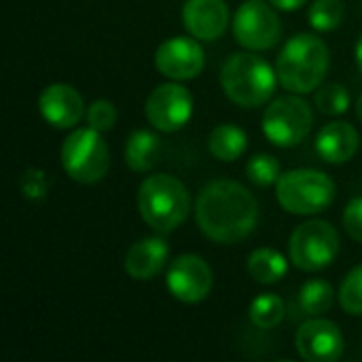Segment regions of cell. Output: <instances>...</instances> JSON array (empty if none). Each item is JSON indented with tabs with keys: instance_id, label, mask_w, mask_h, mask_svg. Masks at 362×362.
<instances>
[{
	"instance_id": "6da1fadb",
	"label": "cell",
	"mask_w": 362,
	"mask_h": 362,
	"mask_svg": "<svg viewBox=\"0 0 362 362\" xmlns=\"http://www.w3.org/2000/svg\"><path fill=\"white\" fill-rule=\"evenodd\" d=\"M195 221L208 240L235 244L255 231L259 204L244 185L235 180H212L197 195Z\"/></svg>"
},
{
	"instance_id": "ac0fdd59",
	"label": "cell",
	"mask_w": 362,
	"mask_h": 362,
	"mask_svg": "<svg viewBox=\"0 0 362 362\" xmlns=\"http://www.w3.org/2000/svg\"><path fill=\"white\" fill-rule=\"evenodd\" d=\"M161 140L148 129H136L125 142V163L134 172H151L159 161Z\"/></svg>"
},
{
	"instance_id": "3957f363",
	"label": "cell",
	"mask_w": 362,
	"mask_h": 362,
	"mask_svg": "<svg viewBox=\"0 0 362 362\" xmlns=\"http://www.w3.org/2000/svg\"><path fill=\"white\" fill-rule=\"evenodd\" d=\"M142 221L157 233L176 231L191 212V195L182 180L170 174H153L138 189Z\"/></svg>"
},
{
	"instance_id": "f1b7e54d",
	"label": "cell",
	"mask_w": 362,
	"mask_h": 362,
	"mask_svg": "<svg viewBox=\"0 0 362 362\" xmlns=\"http://www.w3.org/2000/svg\"><path fill=\"white\" fill-rule=\"evenodd\" d=\"M344 229L356 242H362V197H354L344 210Z\"/></svg>"
},
{
	"instance_id": "9c48e42d",
	"label": "cell",
	"mask_w": 362,
	"mask_h": 362,
	"mask_svg": "<svg viewBox=\"0 0 362 362\" xmlns=\"http://www.w3.org/2000/svg\"><path fill=\"white\" fill-rule=\"evenodd\" d=\"M233 36L250 51L274 49L282 38L276 6L265 0H246L233 15Z\"/></svg>"
},
{
	"instance_id": "83f0119b",
	"label": "cell",
	"mask_w": 362,
	"mask_h": 362,
	"mask_svg": "<svg viewBox=\"0 0 362 362\" xmlns=\"http://www.w3.org/2000/svg\"><path fill=\"white\" fill-rule=\"evenodd\" d=\"M85 117H87L89 127L104 134V132H110L115 127V123L119 119V110L110 100H95V102L89 104Z\"/></svg>"
},
{
	"instance_id": "7c38bea8",
	"label": "cell",
	"mask_w": 362,
	"mask_h": 362,
	"mask_svg": "<svg viewBox=\"0 0 362 362\" xmlns=\"http://www.w3.org/2000/svg\"><path fill=\"white\" fill-rule=\"evenodd\" d=\"M155 66L170 81H193L202 74L206 55L195 36H174L159 45Z\"/></svg>"
},
{
	"instance_id": "8fae6325",
	"label": "cell",
	"mask_w": 362,
	"mask_h": 362,
	"mask_svg": "<svg viewBox=\"0 0 362 362\" xmlns=\"http://www.w3.org/2000/svg\"><path fill=\"white\" fill-rule=\"evenodd\" d=\"M212 269L199 255H180L165 272V286L180 303H199L212 291Z\"/></svg>"
},
{
	"instance_id": "44dd1931",
	"label": "cell",
	"mask_w": 362,
	"mask_h": 362,
	"mask_svg": "<svg viewBox=\"0 0 362 362\" xmlns=\"http://www.w3.org/2000/svg\"><path fill=\"white\" fill-rule=\"evenodd\" d=\"M284 314H286L284 301L278 295H272V293H261L259 297L252 299V303L248 308L250 322L257 329H263V331L276 329L284 320Z\"/></svg>"
},
{
	"instance_id": "d6986e66",
	"label": "cell",
	"mask_w": 362,
	"mask_h": 362,
	"mask_svg": "<svg viewBox=\"0 0 362 362\" xmlns=\"http://www.w3.org/2000/svg\"><path fill=\"white\" fill-rule=\"evenodd\" d=\"M248 148V136L242 127L233 123L216 125L208 136V151L214 159L223 163L238 161Z\"/></svg>"
},
{
	"instance_id": "f546056e",
	"label": "cell",
	"mask_w": 362,
	"mask_h": 362,
	"mask_svg": "<svg viewBox=\"0 0 362 362\" xmlns=\"http://www.w3.org/2000/svg\"><path fill=\"white\" fill-rule=\"evenodd\" d=\"M278 11H288V13H293V11H299L301 6H305V2L308 0H269Z\"/></svg>"
},
{
	"instance_id": "4dcf8cb0",
	"label": "cell",
	"mask_w": 362,
	"mask_h": 362,
	"mask_svg": "<svg viewBox=\"0 0 362 362\" xmlns=\"http://www.w3.org/2000/svg\"><path fill=\"white\" fill-rule=\"evenodd\" d=\"M354 57H356V66H358V70L362 72V34H361V38H358V42H356Z\"/></svg>"
},
{
	"instance_id": "ba28073f",
	"label": "cell",
	"mask_w": 362,
	"mask_h": 362,
	"mask_svg": "<svg viewBox=\"0 0 362 362\" xmlns=\"http://www.w3.org/2000/svg\"><path fill=\"white\" fill-rule=\"evenodd\" d=\"M314 125V112L299 93L276 98L263 112V134L280 148L301 144Z\"/></svg>"
},
{
	"instance_id": "2e32d148",
	"label": "cell",
	"mask_w": 362,
	"mask_h": 362,
	"mask_svg": "<svg viewBox=\"0 0 362 362\" xmlns=\"http://www.w3.org/2000/svg\"><path fill=\"white\" fill-rule=\"evenodd\" d=\"M168 257H170V248H168L165 240L151 235V238H142L129 246L123 267L129 278L146 282L163 272Z\"/></svg>"
},
{
	"instance_id": "484cf974",
	"label": "cell",
	"mask_w": 362,
	"mask_h": 362,
	"mask_svg": "<svg viewBox=\"0 0 362 362\" xmlns=\"http://www.w3.org/2000/svg\"><path fill=\"white\" fill-rule=\"evenodd\" d=\"M339 305L350 316H362V265L348 272L339 286Z\"/></svg>"
},
{
	"instance_id": "e0dca14e",
	"label": "cell",
	"mask_w": 362,
	"mask_h": 362,
	"mask_svg": "<svg viewBox=\"0 0 362 362\" xmlns=\"http://www.w3.org/2000/svg\"><path fill=\"white\" fill-rule=\"evenodd\" d=\"M358 146H361V136L356 127L346 121H331L316 136L318 155L333 165L348 163L358 153Z\"/></svg>"
},
{
	"instance_id": "7402d4cb",
	"label": "cell",
	"mask_w": 362,
	"mask_h": 362,
	"mask_svg": "<svg viewBox=\"0 0 362 362\" xmlns=\"http://www.w3.org/2000/svg\"><path fill=\"white\" fill-rule=\"evenodd\" d=\"M335 303V291L325 280H310L299 288V305L308 316H322Z\"/></svg>"
},
{
	"instance_id": "5bb4252c",
	"label": "cell",
	"mask_w": 362,
	"mask_h": 362,
	"mask_svg": "<svg viewBox=\"0 0 362 362\" xmlns=\"http://www.w3.org/2000/svg\"><path fill=\"white\" fill-rule=\"evenodd\" d=\"M42 119L55 129H72L87 115L83 95L68 83H51L38 95Z\"/></svg>"
},
{
	"instance_id": "7a4b0ae2",
	"label": "cell",
	"mask_w": 362,
	"mask_h": 362,
	"mask_svg": "<svg viewBox=\"0 0 362 362\" xmlns=\"http://www.w3.org/2000/svg\"><path fill=\"white\" fill-rule=\"evenodd\" d=\"M331 66V51L316 34H295L288 38L276 59L280 85L291 93L316 91Z\"/></svg>"
},
{
	"instance_id": "52a82bcc",
	"label": "cell",
	"mask_w": 362,
	"mask_h": 362,
	"mask_svg": "<svg viewBox=\"0 0 362 362\" xmlns=\"http://www.w3.org/2000/svg\"><path fill=\"white\" fill-rule=\"evenodd\" d=\"M341 248L339 231L322 218H312L299 225L288 242V255L297 269L320 272L329 267Z\"/></svg>"
},
{
	"instance_id": "603a6c76",
	"label": "cell",
	"mask_w": 362,
	"mask_h": 362,
	"mask_svg": "<svg viewBox=\"0 0 362 362\" xmlns=\"http://www.w3.org/2000/svg\"><path fill=\"white\" fill-rule=\"evenodd\" d=\"M316 106L322 115L327 117H339L346 115L350 110L352 98L348 93V89L339 83H329V85H320L316 89Z\"/></svg>"
},
{
	"instance_id": "277c9868",
	"label": "cell",
	"mask_w": 362,
	"mask_h": 362,
	"mask_svg": "<svg viewBox=\"0 0 362 362\" xmlns=\"http://www.w3.org/2000/svg\"><path fill=\"white\" fill-rule=\"evenodd\" d=\"M278 72L255 53H233L221 70V87L225 95L242 106L257 108L272 100L278 85Z\"/></svg>"
},
{
	"instance_id": "5b68a950",
	"label": "cell",
	"mask_w": 362,
	"mask_h": 362,
	"mask_svg": "<svg viewBox=\"0 0 362 362\" xmlns=\"http://www.w3.org/2000/svg\"><path fill=\"white\" fill-rule=\"evenodd\" d=\"M276 197L282 210L295 216H312L335 202V182L314 168L288 170L276 182Z\"/></svg>"
},
{
	"instance_id": "cb8c5ba5",
	"label": "cell",
	"mask_w": 362,
	"mask_h": 362,
	"mask_svg": "<svg viewBox=\"0 0 362 362\" xmlns=\"http://www.w3.org/2000/svg\"><path fill=\"white\" fill-rule=\"evenodd\" d=\"M310 25L316 32H333L341 25L344 2L341 0H314L308 11Z\"/></svg>"
},
{
	"instance_id": "ffe728a7",
	"label": "cell",
	"mask_w": 362,
	"mask_h": 362,
	"mask_svg": "<svg viewBox=\"0 0 362 362\" xmlns=\"http://www.w3.org/2000/svg\"><path fill=\"white\" fill-rule=\"evenodd\" d=\"M288 272L286 257L276 248H257L248 257V274L259 284H276Z\"/></svg>"
},
{
	"instance_id": "d4e9b609",
	"label": "cell",
	"mask_w": 362,
	"mask_h": 362,
	"mask_svg": "<svg viewBox=\"0 0 362 362\" xmlns=\"http://www.w3.org/2000/svg\"><path fill=\"white\" fill-rule=\"evenodd\" d=\"M246 176L257 187H272V185H276L280 180L282 168H280V161L274 155L259 153V155H255V157L248 159V163H246Z\"/></svg>"
},
{
	"instance_id": "9a60e30c",
	"label": "cell",
	"mask_w": 362,
	"mask_h": 362,
	"mask_svg": "<svg viewBox=\"0 0 362 362\" xmlns=\"http://www.w3.org/2000/svg\"><path fill=\"white\" fill-rule=\"evenodd\" d=\"M182 25L197 40H216L229 25V6L225 0H187Z\"/></svg>"
},
{
	"instance_id": "8992f818",
	"label": "cell",
	"mask_w": 362,
	"mask_h": 362,
	"mask_svg": "<svg viewBox=\"0 0 362 362\" xmlns=\"http://www.w3.org/2000/svg\"><path fill=\"white\" fill-rule=\"evenodd\" d=\"M62 168L81 185H95L104 180L110 170V148L102 138V132L93 127H81L68 134L62 144Z\"/></svg>"
},
{
	"instance_id": "4316f807",
	"label": "cell",
	"mask_w": 362,
	"mask_h": 362,
	"mask_svg": "<svg viewBox=\"0 0 362 362\" xmlns=\"http://www.w3.org/2000/svg\"><path fill=\"white\" fill-rule=\"evenodd\" d=\"M17 187L21 191V195L30 202H40L47 197L49 189H51V178L45 170L40 168H28L21 172Z\"/></svg>"
},
{
	"instance_id": "4fadbf2b",
	"label": "cell",
	"mask_w": 362,
	"mask_h": 362,
	"mask_svg": "<svg viewBox=\"0 0 362 362\" xmlns=\"http://www.w3.org/2000/svg\"><path fill=\"white\" fill-rule=\"evenodd\" d=\"M295 346L303 361L335 362L344 354V333L333 320L314 316L299 327Z\"/></svg>"
},
{
	"instance_id": "30bf717a",
	"label": "cell",
	"mask_w": 362,
	"mask_h": 362,
	"mask_svg": "<svg viewBox=\"0 0 362 362\" xmlns=\"http://www.w3.org/2000/svg\"><path fill=\"white\" fill-rule=\"evenodd\" d=\"M144 115L157 132H180L193 117V95L178 81L163 83L148 93Z\"/></svg>"
},
{
	"instance_id": "1f68e13d",
	"label": "cell",
	"mask_w": 362,
	"mask_h": 362,
	"mask_svg": "<svg viewBox=\"0 0 362 362\" xmlns=\"http://www.w3.org/2000/svg\"><path fill=\"white\" fill-rule=\"evenodd\" d=\"M356 115H358V119L362 121V93L358 95V100H356Z\"/></svg>"
}]
</instances>
